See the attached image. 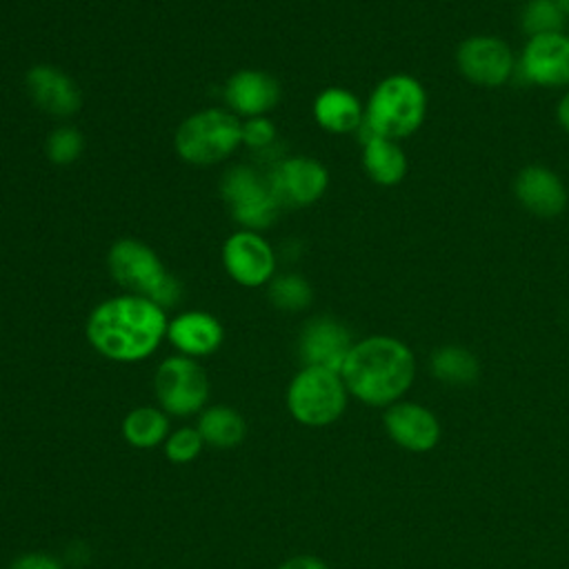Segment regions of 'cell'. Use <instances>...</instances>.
Returning <instances> with one entry per match:
<instances>
[{
  "mask_svg": "<svg viewBox=\"0 0 569 569\" xmlns=\"http://www.w3.org/2000/svg\"><path fill=\"white\" fill-rule=\"evenodd\" d=\"M167 313L149 298L124 293L100 302L87 320L91 347L116 362H138L151 356L167 336Z\"/></svg>",
  "mask_w": 569,
  "mask_h": 569,
  "instance_id": "obj_1",
  "label": "cell"
},
{
  "mask_svg": "<svg viewBox=\"0 0 569 569\" xmlns=\"http://www.w3.org/2000/svg\"><path fill=\"white\" fill-rule=\"evenodd\" d=\"M340 376L351 396L369 407H389L416 378L413 351L398 338L369 336L353 342Z\"/></svg>",
  "mask_w": 569,
  "mask_h": 569,
  "instance_id": "obj_2",
  "label": "cell"
},
{
  "mask_svg": "<svg viewBox=\"0 0 569 569\" xmlns=\"http://www.w3.org/2000/svg\"><path fill=\"white\" fill-rule=\"evenodd\" d=\"M427 91L418 78L409 73L382 78L365 107V120L358 127L360 140L371 136L400 140L416 133L427 116Z\"/></svg>",
  "mask_w": 569,
  "mask_h": 569,
  "instance_id": "obj_3",
  "label": "cell"
},
{
  "mask_svg": "<svg viewBox=\"0 0 569 569\" xmlns=\"http://www.w3.org/2000/svg\"><path fill=\"white\" fill-rule=\"evenodd\" d=\"M107 264L111 278L136 296L149 298L162 309L180 300V282L164 269L158 253L136 238H122L111 244Z\"/></svg>",
  "mask_w": 569,
  "mask_h": 569,
  "instance_id": "obj_4",
  "label": "cell"
},
{
  "mask_svg": "<svg viewBox=\"0 0 569 569\" xmlns=\"http://www.w3.org/2000/svg\"><path fill=\"white\" fill-rule=\"evenodd\" d=\"M242 142V122L222 109H202L176 131V151L191 164H216L229 158Z\"/></svg>",
  "mask_w": 569,
  "mask_h": 569,
  "instance_id": "obj_5",
  "label": "cell"
},
{
  "mask_svg": "<svg viewBox=\"0 0 569 569\" xmlns=\"http://www.w3.org/2000/svg\"><path fill=\"white\" fill-rule=\"evenodd\" d=\"M347 393L349 391L338 371L302 367L289 382L287 409L300 425L327 427L342 416Z\"/></svg>",
  "mask_w": 569,
  "mask_h": 569,
  "instance_id": "obj_6",
  "label": "cell"
},
{
  "mask_svg": "<svg viewBox=\"0 0 569 569\" xmlns=\"http://www.w3.org/2000/svg\"><path fill=\"white\" fill-rule=\"evenodd\" d=\"M220 193L233 220L249 231H262L278 218L280 202L276 200L269 182L253 167L236 164L224 171Z\"/></svg>",
  "mask_w": 569,
  "mask_h": 569,
  "instance_id": "obj_7",
  "label": "cell"
},
{
  "mask_svg": "<svg viewBox=\"0 0 569 569\" xmlns=\"http://www.w3.org/2000/svg\"><path fill=\"white\" fill-rule=\"evenodd\" d=\"M156 398L169 416L198 413L209 398L204 369L189 356H171L160 362L153 378Z\"/></svg>",
  "mask_w": 569,
  "mask_h": 569,
  "instance_id": "obj_8",
  "label": "cell"
},
{
  "mask_svg": "<svg viewBox=\"0 0 569 569\" xmlns=\"http://www.w3.org/2000/svg\"><path fill=\"white\" fill-rule=\"evenodd\" d=\"M456 67L471 84L496 89L511 80L518 62L507 40L498 36H469L456 49Z\"/></svg>",
  "mask_w": 569,
  "mask_h": 569,
  "instance_id": "obj_9",
  "label": "cell"
},
{
  "mask_svg": "<svg viewBox=\"0 0 569 569\" xmlns=\"http://www.w3.org/2000/svg\"><path fill=\"white\" fill-rule=\"evenodd\" d=\"M267 182L280 207H309L322 198L329 187V171L316 158L293 156L276 162Z\"/></svg>",
  "mask_w": 569,
  "mask_h": 569,
  "instance_id": "obj_10",
  "label": "cell"
},
{
  "mask_svg": "<svg viewBox=\"0 0 569 569\" xmlns=\"http://www.w3.org/2000/svg\"><path fill=\"white\" fill-rule=\"evenodd\" d=\"M222 264L238 284L260 287L276 273V253L258 231L240 229L224 240Z\"/></svg>",
  "mask_w": 569,
  "mask_h": 569,
  "instance_id": "obj_11",
  "label": "cell"
},
{
  "mask_svg": "<svg viewBox=\"0 0 569 569\" xmlns=\"http://www.w3.org/2000/svg\"><path fill=\"white\" fill-rule=\"evenodd\" d=\"M518 64L522 76L536 87H569V36L565 31L531 36Z\"/></svg>",
  "mask_w": 569,
  "mask_h": 569,
  "instance_id": "obj_12",
  "label": "cell"
},
{
  "mask_svg": "<svg viewBox=\"0 0 569 569\" xmlns=\"http://www.w3.org/2000/svg\"><path fill=\"white\" fill-rule=\"evenodd\" d=\"M351 347H353V340L349 329L329 316L311 318L302 327L300 340H298V351L305 367H322L338 373Z\"/></svg>",
  "mask_w": 569,
  "mask_h": 569,
  "instance_id": "obj_13",
  "label": "cell"
},
{
  "mask_svg": "<svg viewBox=\"0 0 569 569\" xmlns=\"http://www.w3.org/2000/svg\"><path fill=\"white\" fill-rule=\"evenodd\" d=\"M387 436L411 453H427L440 440V422L431 409L418 402H393L385 416Z\"/></svg>",
  "mask_w": 569,
  "mask_h": 569,
  "instance_id": "obj_14",
  "label": "cell"
},
{
  "mask_svg": "<svg viewBox=\"0 0 569 569\" xmlns=\"http://www.w3.org/2000/svg\"><path fill=\"white\" fill-rule=\"evenodd\" d=\"M518 202L533 216L556 218L567 209L569 193L560 176L545 164H527L513 180Z\"/></svg>",
  "mask_w": 569,
  "mask_h": 569,
  "instance_id": "obj_15",
  "label": "cell"
},
{
  "mask_svg": "<svg viewBox=\"0 0 569 569\" xmlns=\"http://www.w3.org/2000/svg\"><path fill=\"white\" fill-rule=\"evenodd\" d=\"M24 84L33 104L49 116L67 118L82 104V93L76 80L51 64L31 67L24 76Z\"/></svg>",
  "mask_w": 569,
  "mask_h": 569,
  "instance_id": "obj_16",
  "label": "cell"
},
{
  "mask_svg": "<svg viewBox=\"0 0 569 569\" xmlns=\"http://www.w3.org/2000/svg\"><path fill=\"white\" fill-rule=\"evenodd\" d=\"M224 100L236 116L256 118L271 111L278 104L280 84L267 71L242 69L227 80Z\"/></svg>",
  "mask_w": 569,
  "mask_h": 569,
  "instance_id": "obj_17",
  "label": "cell"
},
{
  "mask_svg": "<svg viewBox=\"0 0 569 569\" xmlns=\"http://www.w3.org/2000/svg\"><path fill=\"white\" fill-rule=\"evenodd\" d=\"M169 342L189 358L213 353L224 338L222 325L207 311H184L176 316L167 327Z\"/></svg>",
  "mask_w": 569,
  "mask_h": 569,
  "instance_id": "obj_18",
  "label": "cell"
},
{
  "mask_svg": "<svg viewBox=\"0 0 569 569\" xmlns=\"http://www.w3.org/2000/svg\"><path fill=\"white\" fill-rule=\"evenodd\" d=\"M313 118L325 131L351 133L362 124L365 109L356 93L342 87H329L316 96Z\"/></svg>",
  "mask_w": 569,
  "mask_h": 569,
  "instance_id": "obj_19",
  "label": "cell"
},
{
  "mask_svg": "<svg viewBox=\"0 0 569 569\" xmlns=\"http://www.w3.org/2000/svg\"><path fill=\"white\" fill-rule=\"evenodd\" d=\"M362 167L376 184L393 187L405 180L409 160L398 140L371 136L362 142Z\"/></svg>",
  "mask_w": 569,
  "mask_h": 569,
  "instance_id": "obj_20",
  "label": "cell"
},
{
  "mask_svg": "<svg viewBox=\"0 0 569 569\" xmlns=\"http://www.w3.org/2000/svg\"><path fill=\"white\" fill-rule=\"evenodd\" d=\"M196 429L207 445L216 449H231L244 440L247 422L233 407L213 405L200 411Z\"/></svg>",
  "mask_w": 569,
  "mask_h": 569,
  "instance_id": "obj_21",
  "label": "cell"
},
{
  "mask_svg": "<svg viewBox=\"0 0 569 569\" xmlns=\"http://www.w3.org/2000/svg\"><path fill=\"white\" fill-rule=\"evenodd\" d=\"M429 367H431V373L436 380H440L442 385H451V387L473 385L480 376L478 358L473 356V351H469L462 345L438 347L429 358Z\"/></svg>",
  "mask_w": 569,
  "mask_h": 569,
  "instance_id": "obj_22",
  "label": "cell"
},
{
  "mask_svg": "<svg viewBox=\"0 0 569 569\" xmlns=\"http://www.w3.org/2000/svg\"><path fill=\"white\" fill-rule=\"evenodd\" d=\"M122 436L136 449H153L169 436L167 413L156 407H136L122 420Z\"/></svg>",
  "mask_w": 569,
  "mask_h": 569,
  "instance_id": "obj_23",
  "label": "cell"
},
{
  "mask_svg": "<svg viewBox=\"0 0 569 569\" xmlns=\"http://www.w3.org/2000/svg\"><path fill=\"white\" fill-rule=\"evenodd\" d=\"M267 293H269V300L282 311H302L313 300L311 284L298 273L273 276L269 280V291Z\"/></svg>",
  "mask_w": 569,
  "mask_h": 569,
  "instance_id": "obj_24",
  "label": "cell"
},
{
  "mask_svg": "<svg viewBox=\"0 0 569 569\" xmlns=\"http://www.w3.org/2000/svg\"><path fill=\"white\" fill-rule=\"evenodd\" d=\"M567 16L558 7L556 0H527L522 13H520V24L522 31L531 36H542V33H556L565 31Z\"/></svg>",
  "mask_w": 569,
  "mask_h": 569,
  "instance_id": "obj_25",
  "label": "cell"
},
{
  "mask_svg": "<svg viewBox=\"0 0 569 569\" xmlns=\"http://www.w3.org/2000/svg\"><path fill=\"white\" fill-rule=\"evenodd\" d=\"M202 445H204V440L198 429L180 427L167 436L164 456L176 465H184V462H191L198 458V453L202 451Z\"/></svg>",
  "mask_w": 569,
  "mask_h": 569,
  "instance_id": "obj_26",
  "label": "cell"
},
{
  "mask_svg": "<svg viewBox=\"0 0 569 569\" xmlns=\"http://www.w3.org/2000/svg\"><path fill=\"white\" fill-rule=\"evenodd\" d=\"M82 153V136L73 127H60L47 138V156L56 164H71Z\"/></svg>",
  "mask_w": 569,
  "mask_h": 569,
  "instance_id": "obj_27",
  "label": "cell"
},
{
  "mask_svg": "<svg viewBox=\"0 0 569 569\" xmlns=\"http://www.w3.org/2000/svg\"><path fill=\"white\" fill-rule=\"evenodd\" d=\"M276 140V124L264 118V116H256V118H247L242 122V142L253 147V149H267L271 142Z\"/></svg>",
  "mask_w": 569,
  "mask_h": 569,
  "instance_id": "obj_28",
  "label": "cell"
},
{
  "mask_svg": "<svg viewBox=\"0 0 569 569\" xmlns=\"http://www.w3.org/2000/svg\"><path fill=\"white\" fill-rule=\"evenodd\" d=\"M9 569H64L62 562L49 553H38V551H31V553H22L18 556Z\"/></svg>",
  "mask_w": 569,
  "mask_h": 569,
  "instance_id": "obj_29",
  "label": "cell"
},
{
  "mask_svg": "<svg viewBox=\"0 0 569 569\" xmlns=\"http://www.w3.org/2000/svg\"><path fill=\"white\" fill-rule=\"evenodd\" d=\"M278 569H329V567L316 556H296L282 562Z\"/></svg>",
  "mask_w": 569,
  "mask_h": 569,
  "instance_id": "obj_30",
  "label": "cell"
},
{
  "mask_svg": "<svg viewBox=\"0 0 569 569\" xmlns=\"http://www.w3.org/2000/svg\"><path fill=\"white\" fill-rule=\"evenodd\" d=\"M556 118H558V124L569 133V91H565L562 98L558 100V104H556Z\"/></svg>",
  "mask_w": 569,
  "mask_h": 569,
  "instance_id": "obj_31",
  "label": "cell"
},
{
  "mask_svg": "<svg viewBox=\"0 0 569 569\" xmlns=\"http://www.w3.org/2000/svg\"><path fill=\"white\" fill-rule=\"evenodd\" d=\"M558 2V7L562 9V13L569 18V0H556Z\"/></svg>",
  "mask_w": 569,
  "mask_h": 569,
  "instance_id": "obj_32",
  "label": "cell"
}]
</instances>
